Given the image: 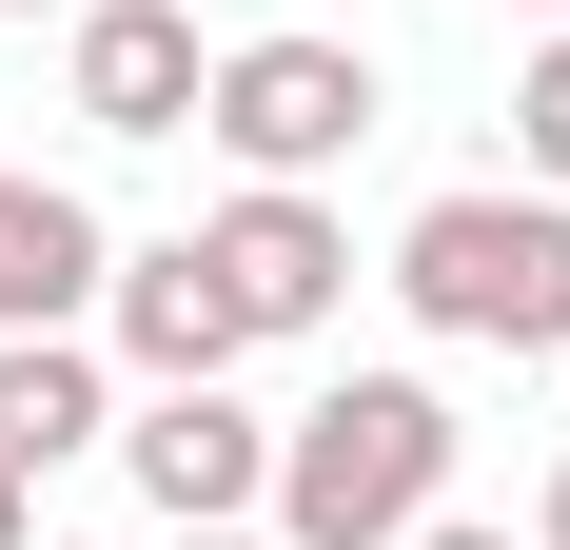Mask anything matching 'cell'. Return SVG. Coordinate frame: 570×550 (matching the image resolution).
I'll use <instances>...</instances> for the list:
<instances>
[{"mask_svg": "<svg viewBox=\"0 0 570 550\" xmlns=\"http://www.w3.org/2000/svg\"><path fill=\"white\" fill-rule=\"evenodd\" d=\"M0 20H79V0H0Z\"/></svg>", "mask_w": 570, "mask_h": 550, "instance_id": "cell-15", "label": "cell"}, {"mask_svg": "<svg viewBox=\"0 0 570 550\" xmlns=\"http://www.w3.org/2000/svg\"><path fill=\"white\" fill-rule=\"evenodd\" d=\"M118 452V354L99 334H0V472H79Z\"/></svg>", "mask_w": 570, "mask_h": 550, "instance_id": "cell-9", "label": "cell"}, {"mask_svg": "<svg viewBox=\"0 0 570 550\" xmlns=\"http://www.w3.org/2000/svg\"><path fill=\"white\" fill-rule=\"evenodd\" d=\"M394 295H413V334H453V354H570V197H531V177L413 197Z\"/></svg>", "mask_w": 570, "mask_h": 550, "instance_id": "cell-2", "label": "cell"}, {"mask_svg": "<svg viewBox=\"0 0 570 550\" xmlns=\"http://www.w3.org/2000/svg\"><path fill=\"white\" fill-rule=\"evenodd\" d=\"M118 472H138L158 531H236V511H276V413H236V374L118 393Z\"/></svg>", "mask_w": 570, "mask_h": 550, "instance_id": "cell-4", "label": "cell"}, {"mask_svg": "<svg viewBox=\"0 0 570 550\" xmlns=\"http://www.w3.org/2000/svg\"><path fill=\"white\" fill-rule=\"evenodd\" d=\"M40 550H59V531H40Z\"/></svg>", "mask_w": 570, "mask_h": 550, "instance_id": "cell-17", "label": "cell"}, {"mask_svg": "<svg viewBox=\"0 0 570 550\" xmlns=\"http://www.w3.org/2000/svg\"><path fill=\"white\" fill-rule=\"evenodd\" d=\"M197 79H217V40L177 0H79L59 20V118L79 138H197Z\"/></svg>", "mask_w": 570, "mask_h": 550, "instance_id": "cell-6", "label": "cell"}, {"mask_svg": "<svg viewBox=\"0 0 570 550\" xmlns=\"http://www.w3.org/2000/svg\"><path fill=\"white\" fill-rule=\"evenodd\" d=\"M394 550H531V531H492V511H433V531H394Z\"/></svg>", "mask_w": 570, "mask_h": 550, "instance_id": "cell-11", "label": "cell"}, {"mask_svg": "<svg viewBox=\"0 0 570 550\" xmlns=\"http://www.w3.org/2000/svg\"><path fill=\"white\" fill-rule=\"evenodd\" d=\"M158 550H276V531H256V511H236V531H158Z\"/></svg>", "mask_w": 570, "mask_h": 550, "instance_id": "cell-14", "label": "cell"}, {"mask_svg": "<svg viewBox=\"0 0 570 550\" xmlns=\"http://www.w3.org/2000/svg\"><path fill=\"white\" fill-rule=\"evenodd\" d=\"M512 158H531V197H570V20L531 40V79H512Z\"/></svg>", "mask_w": 570, "mask_h": 550, "instance_id": "cell-10", "label": "cell"}, {"mask_svg": "<svg viewBox=\"0 0 570 550\" xmlns=\"http://www.w3.org/2000/svg\"><path fill=\"white\" fill-rule=\"evenodd\" d=\"M197 256H217V295L256 315V354L354 315V236H335V197H315V177H236L217 217H197Z\"/></svg>", "mask_w": 570, "mask_h": 550, "instance_id": "cell-5", "label": "cell"}, {"mask_svg": "<svg viewBox=\"0 0 570 550\" xmlns=\"http://www.w3.org/2000/svg\"><path fill=\"white\" fill-rule=\"evenodd\" d=\"M374 118H394V79H374V40H335V20H256V40H217V79H197V138H217L236 177H335Z\"/></svg>", "mask_w": 570, "mask_h": 550, "instance_id": "cell-3", "label": "cell"}, {"mask_svg": "<svg viewBox=\"0 0 570 550\" xmlns=\"http://www.w3.org/2000/svg\"><path fill=\"white\" fill-rule=\"evenodd\" d=\"M453 452H472V433H453L433 374H335V393L276 433V511H256V531H276V550H394V531L453 511Z\"/></svg>", "mask_w": 570, "mask_h": 550, "instance_id": "cell-1", "label": "cell"}, {"mask_svg": "<svg viewBox=\"0 0 570 550\" xmlns=\"http://www.w3.org/2000/svg\"><path fill=\"white\" fill-rule=\"evenodd\" d=\"M99 354H118V393H197V374H236V354H256V315L217 295V256H197V236H118Z\"/></svg>", "mask_w": 570, "mask_h": 550, "instance_id": "cell-7", "label": "cell"}, {"mask_svg": "<svg viewBox=\"0 0 570 550\" xmlns=\"http://www.w3.org/2000/svg\"><path fill=\"white\" fill-rule=\"evenodd\" d=\"M0 550H40V472H0Z\"/></svg>", "mask_w": 570, "mask_h": 550, "instance_id": "cell-12", "label": "cell"}, {"mask_svg": "<svg viewBox=\"0 0 570 550\" xmlns=\"http://www.w3.org/2000/svg\"><path fill=\"white\" fill-rule=\"evenodd\" d=\"M512 20H570V0H512Z\"/></svg>", "mask_w": 570, "mask_h": 550, "instance_id": "cell-16", "label": "cell"}, {"mask_svg": "<svg viewBox=\"0 0 570 550\" xmlns=\"http://www.w3.org/2000/svg\"><path fill=\"white\" fill-rule=\"evenodd\" d=\"M531 550H570V452H551V492H531Z\"/></svg>", "mask_w": 570, "mask_h": 550, "instance_id": "cell-13", "label": "cell"}, {"mask_svg": "<svg viewBox=\"0 0 570 550\" xmlns=\"http://www.w3.org/2000/svg\"><path fill=\"white\" fill-rule=\"evenodd\" d=\"M99 275H118L99 197H79V177H20V158H0V334H99Z\"/></svg>", "mask_w": 570, "mask_h": 550, "instance_id": "cell-8", "label": "cell"}]
</instances>
